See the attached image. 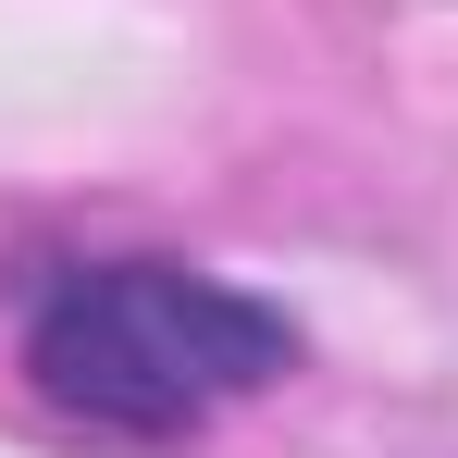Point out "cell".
<instances>
[{
	"instance_id": "1",
	"label": "cell",
	"mask_w": 458,
	"mask_h": 458,
	"mask_svg": "<svg viewBox=\"0 0 458 458\" xmlns=\"http://www.w3.org/2000/svg\"><path fill=\"white\" fill-rule=\"evenodd\" d=\"M298 372V322L199 260H87L25 310V384L99 434H199Z\"/></svg>"
}]
</instances>
